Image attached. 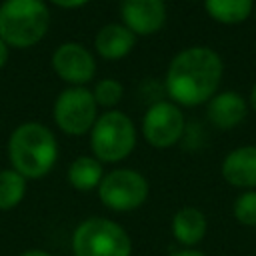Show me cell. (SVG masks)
Listing matches in <instances>:
<instances>
[{"mask_svg":"<svg viewBox=\"0 0 256 256\" xmlns=\"http://www.w3.org/2000/svg\"><path fill=\"white\" fill-rule=\"evenodd\" d=\"M222 58L208 46L178 52L166 72V90L176 104L198 106L208 102L222 78Z\"/></svg>","mask_w":256,"mask_h":256,"instance_id":"6da1fadb","label":"cell"},{"mask_svg":"<svg viewBox=\"0 0 256 256\" xmlns=\"http://www.w3.org/2000/svg\"><path fill=\"white\" fill-rule=\"evenodd\" d=\"M8 158L12 170L22 174L26 180L46 176L58 160V142L44 124L24 122L8 140Z\"/></svg>","mask_w":256,"mask_h":256,"instance_id":"7a4b0ae2","label":"cell"},{"mask_svg":"<svg viewBox=\"0 0 256 256\" xmlns=\"http://www.w3.org/2000/svg\"><path fill=\"white\" fill-rule=\"evenodd\" d=\"M50 24L44 0H4L0 4V40L6 46L28 48L38 44Z\"/></svg>","mask_w":256,"mask_h":256,"instance_id":"3957f363","label":"cell"},{"mask_svg":"<svg viewBox=\"0 0 256 256\" xmlns=\"http://www.w3.org/2000/svg\"><path fill=\"white\" fill-rule=\"evenodd\" d=\"M74 256H130V234L118 222L102 216L82 220L70 238Z\"/></svg>","mask_w":256,"mask_h":256,"instance_id":"277c9868","label":"cell"},{"mask_svg":"<svg viewBox=\"0 0 256 256\" xmlns=\"http://www.w3.org/2000/svg\"><path fill=\"white\" fill-rule=\"evenodd\" d=\"M136 146L134 122L118 110L104 112L90 130V148L100 162H120Z\"/></svg>","mask_w":256,"mask_h":256,"instance_id":"5b68a950","label":"cell"},{"mask_svg":"<svg viewBox=\"0 0 256 256\" xmlns=\"http://www.w3.org/2000/svg\"><path fill=\"white\" fill-rule=\"evenodd\" d=\"M150 186L144 174L132 168H116L104 174L98 186L100 202L114 212H130L140 208L148 198Z\"/></svg>","mask_w":256,"mask_h":256,"instance_id":"8992f818","label":"cell"},{"mask_svg":"<svg viewBox=\"0 0 256 256\" xmlns=\"http://www.w3.org/2000/svg\"><path fill=\"white\" fill-rule=\"evenodd\" d=\"M96 118V100L84 86H70L58 94L54 102V120L62 132L82 136L92 130Z\"/></svg>","mask_w":256,"mask_h":256,"instance_id":"52a82bcc","label":"cell"},{"mask_svg":"<svg viewBox=\"0 0 256 256\" xmlns=\"http://www.w3.org/2000/svg\"><path fill=\"white\" fill-rule=\"evenodd\" d=\"M142 134L154 148H170L184 134V116L174 102L152 104L142 118Z\"/></svg>","mask_w":256,"mask_h":256,"instance_id":"ba28073f","label":"cell"},{"mask_svg":"<svg viewBox=\"0 0 256 256\" xmlns=\"http://www.w3.org/2000/svg\"><path fill=\"white\" fill-rule=\"evenodd\" d=\"M54 72L72 86H84L94 78L96 62L88 48L78 42H64L52 54Z\"/></svg>","mask_w":256,"mask_h":256,"instance_id":"9c48e42d","label":"cell"},{"mask_svg":"<svg viewBox=\"0 0 256 256\" xmlns=\"http://www.w3.org/2000/svg\"><path fill=\"white\" fill-rule=\"evenodd\" d=\"M122 24L140 36L156 34L166 22L164 0H122L120 4Z\"/></svg>","mask_w":256,"mask_h":256,"instance_id":"30bf717a","label":"cell"},{"mask_svg":"<svg viewBox=\"0 0 256 256\" xmlns=\"http://www.w3.org/2000/svg\"><path fill=\"white\" fill-rule=\"evenodd\" d=\"M222 176L236 188H256V146H240L222 160Z\"/></svg>","mask_w":256,"mask_h":256,"instance_id":"8fae6325","label":"cell"},{"mask_svg":"<svg viewBox=\"0 0 256 256\" xmlns=\"http://www.w3.org/2000/svg\"><path fill=\"white\" fill-rule=\"evenodd\" d=\"M246 112H248V104L244 96L232 90L214 94L208 100V120L220 130H230L238 126L244 120Z\"/></svg>","mask_w":256,"mask_h":256,"instance_id":"7c38bea8","label":"cell"},{"mask_svg":"<svg viewBox=\"0 0 256 256\" xmlns=\"http://www.w3.org/2000/svg\"><path fill=\"white\" fill-rule=\"evenodd\" d=\"M170 230L178 244H182L184 248H194L204 240L208 230V220L202 210L194 206H184L174 212Z\"/></svg>","mask_w":256,"mask_h":256,"instance_id":"4fadbf2b","label":"cell"},{"mask_svg":"<svg viewBox=\"0 0 256 256\" xmlns=\"http://www.w3.org/2000/svg\"><path fill=\"white\" fill-rule=\"evenodd\" d=\"M136 44V34L130 32L124 24H106L94 38L96 52L106 60H120L124 58Z\"/></svg>","mask_w":256,"mask_h":256,"instance_id":"5bb4252c","label":"cell"},{"mask_svg":"<svg viewBox=\"0 0 256 256\" xmlns=\"http://www.w3.org/2000/svg\"><path fill=\"white\" fill-rule=\"evenodd\" d=\"M102 178H104L102 162L96 160L94 156H78L68 166V182L74 190L90 192L100 186Z\"/></svg>","mask_w":256,"mask_h":256,"instance_id":"9a60e30c","label":"cell"},{"mask_svg":"<svg viewBox=\"0 0 256 256\" xmlns=\"http://www.w3.org/2000/svg\"><path fill=\"white\" fill-rule=\"evenodd\" d=\"M254 0H204L210 18L220 24H240L252 12Z\"/></svg>","mask_w":256,"mask_h":256,"instance_id":"2e32d148","label":"cell"},{"mask_svg":"<svg viewBox=\"0 0 256 256\" xmlns=\"http://www.w3.org/2000/svg\"><path fill=\"white\" fill-rule=\"evenodd\" d=\"M26 194V178L12 168L0 170V210L16 208Z\"/></svg>","mask_w":256,"mask_h":256,"instance_id":"e0dca14e","label":"cell"},{"mask_svg":"<svg viewBox=\"0 0 256 256\" xmlns=\"http://www.w3.org/2000/svg\"><path fill=\"white\" fill-rule=\"evenodd\" d=\"M232 214H234V218H236L242 226L256 228V190H246V192H242V194L234 200Z\"/></svg>","mask_w":256,"mask_h":256,"instance_id":"ac0fdd59","label":"cell"},{"mask_svg":"<svg viewBox=\"0 0 256 256\" xmlns=\"http://www.w3.org/2000/svg\"><path fill=\"white\" fill-rule=\"evenodd\" d=\"M122 94H124V86H122L118 80H114V78H104V80H100V82L96 84L94 92H92L96 104L106 106V108L116 106V104L122 100Z\"/></svg>","mask_w":256,"mask_h":256,"instance_id":"d6986e66","label":"cell"},{"mask_svg":"<svg viewBox=\"0 0 256 256\" xmlns=\"http://www.w3.org/2000/svg\"><path fill=\"white\" fill-rule=\"evenodd\" d=\"M50 2L60 6V8H80V6L88 4L90 0H50Z\"/></svg>","mask_w":256,"mask_h":256,"instance_id":"ffe728a7","label":"cell"},{"mask_svg":"<svg viewBox=\"0 0 256 256\" xmlns=\"http://www.w3.org/2000/svg\"><path fill=\"white\" fill-rule=\"evenodd\" d=\"M170 256H206V254L200 252V250H196V248H182V250L172 252Z\"/></svg>","mask_w":256,"mask_h":256,"instance_id":"44dd1931","label":"cell"},{"mask_svg":"<svg viewBox=\"0 0 256 256\" xmlns=\"http://www.w3.org/2000/svg\"><path fill=\"white\" fill-rule=\"evenodd\" d=\"M18 256H54V254H50L48 250H42V248H30V250L20 252Z\"/></svg>","mask_w":256,"mask_h":256,"instance_id":"7402d4cb","label":"cell"},{"mask_svg":"<svg viewBox=\"0 0 256 256\" xmlns=\"http://www.w3.org/2000/svg\"><path fill=\"white\" fill-rule=\"evenodd\" d=\"M6 62H8V46L0 40V68H4Z\"/></svg>","mask_w":256,"mask_h":256,"instance_id":"603a6c76","label":"cell"},{"mask_svg":"<svg viewBox=\"0 0 256 256\" xmlns=\"http://www.w3.org/2000/svg\"><path fill=\"white\" fill-rule=\"evenodd\" d=\"M250 106L252 110H256V84L252 86V92H250Z\"/></svg>","mask_w":256,"mask_h":256,"instance_id":"cb8c5ba5","label":"cell"}]
</instances>
